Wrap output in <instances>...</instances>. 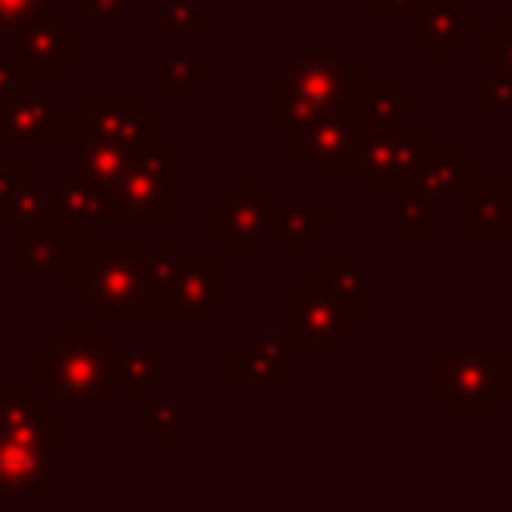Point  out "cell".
I'll return each instance as SVG.
<instances>
[{"label":"cell","mask_w":512,"mask_h":512,"mask_svg":"<svg viewBox=\"0 0 512 512\" xmlns=\"http://www.w3.org/2000/svg\"><path fill=\"white\" fill-rule=\"evenodd\" d=\"M472 28V4L468 0H436L420 16V36H416V56L444 60L456 52L460 40H468Z\"/></svg>","instance_id":"d6986e66"},{"label":"cell","mask_w":512,"mask_h":512,"mask_svg":"<svg viewBox=\"0 0 512 512\" xmlns=\"http://www.w3.org/2000/svg\"><path fill=\"white\" fill-rule=\"evenodd\" d=\"M364 60L360 56H328L324 40L312 36L304 56L268 80V120L276 132H292L316 116L352 108L360 100Z\"/></svg>","instance_id":"6da1fadb"},{"label":"cell","mask_w":512,"mask_h":512,"mask_svg":"<svg viewBox=\"0 0 512 512\" xmlns=\"http://www.w3.org/2000/svg\"><path fill=\"white\" fill-rule=\"evenodd\" d=\"M288 332H256L244 348L232 352V384L240 388H284L292 380L288 368Z\"/></svg>","instance_id":"5bb4252c"},{"label":"cell","mask_w":512,"mask_h":512,"mask_svg":"<svg viewBox=\"0 0 512 512\" xmlns=\"http://www.w3.org/2000/svg\"><path fill=\"white\" fill-rule=\"evenodd\" d=\"M4 424H8V416H4V404H0V432H4Z\"/></svg>","instance_id":"60d3db41"},{"label":"cell","mask_w":512,"mask_h":512,"mask_svg":"<svg viewBox=\"0 0 512 512\" xmlns=\"http://www.w3.org/2000/svg\"><path fill=\"white\" fill-rule=\"evenodd\" d=\"M504 248H508V256H512V224H508V236H504Z\"/></svg>","instance_id":"ab89813d"},{"label":"cell","mask_w":512,"mask_h":512,"mask_svg":"<svg viewBox=\"0 0 512 512\" xmlns=\"http://www.w3.org/2000/svg\"><path fill=\"white\" fill-rule=\"evenodd\" d=\"M108 324L100 328H52V340L36 348L32 372L36 384H44L56 400L68 404H92L100 400L108 380Z\"/></svg>","instance_id":"7a4b0ae2"},{"label":"cell","mask_w":512,"mask_h":512,"mask_svg":"<svg viewBox=\"0 0 512 512\" xmlns=\"http://www.w3.org/2000/svg\"><path fill=\"white\" fill-rule=\"evenodd\" d=\"M512 224V184H472L468 192V236L504 240Z\"/></svg>","instance_id":"d4e9b609"},{"label":"cell","mask_w":512,"mask_h":512,"mask_svg":"<svg viewBox=\"0 0 512 512\" xmlns=\"http://www.w3.org/2000/svg\"><path fill=\"white\" fill-rule=\"evenodd\" d=\"M88 128L124 144L128 152H144L164 144V116L144 104L140 92H92L88 96Z\"/></svg>","instance_id":"ba28073f"},{"label":"cell","mask_w":512,"mask_h":512,"mask_svg":"<svg viewBox=\"0 0 512 512\" xmlns=\"http://www.w3.org/2000/svg\"><path fill=\"white\" fill-rule=\"evenodd\" d=\"M36 84V68L16 52V56H0V100H12L16 92H28Z\"/></svg>","instance_id":"d6a6232c"},{"label":"cell","mask_w":512,"mask_h":512,"mask_svg":"<svg viewBox=\"0 0 512 512\" xmlns=\"http://www.w3.org/2000/svg\"><path fill=\"white\" fill-rule=\"evenodd\" d=\"M52 8V0H0V36L12 32L20 36L24 28H32L36 20H44Z\"/></svg>","instance_id":"4dcf8cb0"},{"label":"cell","mask_w":512,"mask_h":512,"mask_svg":"<svg viewBox=\"0 0 512 512\" xmlns=\"http://www.w3.org/2000/svg\"><path fill=\"white\" fill-rule=\"evenodd\" d=\"M416 188H424L432 200H444V196H456L472 184V152L460 148V144H436L424 164L416 168L412 176Z\"/></svg>","instance_id":"ffe728a7"},{"label":"cell","mask_w":512,"mask_h":512,"mask_svg":"<svg viewBox=\"0 0 512 512\" xmlns=\"http://www.w3.org/2000/svg\"><path fill=\"white\" fill-rule=\"evenodd\" d=\"M416 104H420L416 92H404L400 80H396L392 72H380L376 88H372V92H360V100H356L360 132H364V136H372V132H388V128H396V120H400L404 112H412Z\"/></svg>","instance_id":"cb8c5ba5"},{"label":"cell","mask_w":512,"mask_h":512,"mask_svg":"<svg viewBox=\"0 0 512 512\" xmlns=\"http://www.w3.org/2000/svg\"><path fill=\"white\" fill-rule=\"evenodd\" d=\"M36 180L32 164H0V216L12 208V200Z\"/></svg>","instance_id":"e575fe53"},{"label":"cell","mask_w":512,"mask_h":512,"mask_svg":"<svg viewBox=\"0 0 512 512\" xmlns=\"http://www.w3.org/2000/svg\"><path fill=\"white\" fill-rule=\"evenodd\" d=\"M68 144H72V172L68 176L88 184V188H96V192H104V200L120 184V176L128 172V164L136 156L124 144H116L108 136H96L88 124L84 128H68Z\"/></svg>","instance_id":"4fadbf2b"},{"label":"cell","mask_w":512,"mask_h":512,"mask_svg":"<svg viewBox=\"0 0 512 512\" xmlns=\"http://www.w3.org/2000/svg\"><path fill=\"white\" fill-rule=\"evenodd\" d=\"M160 368H164V352L160 348H148V344L108 348V380L120 388L124 404H140Z\"/></svg>","instance_id":"603a6c76"},{"label":"cell","mask_w":512,"mask_h":512,"mask_svg":"<svg viewBox=\"0 0 512 512\" xmlns=\"http://www.w3.org/2000/svg\"><path fill=\"white\" fill-rule=\"evenodd\" d=\"M436 0H376V16L380 20H416L420 24V16L432 8Z\"/></svg>","instance_id":"d590c367"},{"label":"cell","mask_w":512,"mask_h":512,"mask_svg":"<svg viewBox=\"0 0 512 512\" xmlns=\"http://www.w3.org/2000/svg\"><path fill=\"white\" fill-rule=\"evenodd\" d=\"M108 220H176L180 216V148L156 144L132 156L128 172L104 200Z\"/></svg>","instance_id":"5b68a950"},{"label":"cell","mask_w":512,"mask_h":512,"mask_svg":"<svg viewBox=\"0 0 512 512\" xmlns=\"http://www.w3.org/2000/svg\"><path fill=\"white\" fill-rule=\"evenodd\" d=\"M344 336H348L344 312L328 296L320 272H312L304 288L288 296V344L292 348H340Z\"/></svg>","instance_id":"8fae6325"},{"label":"cell","mask_w":512,"mask_h":512,"mask_svg":"<svg viewBox=\"0 0 512 512\" xmlns=\"http://www.w3.org/2000/svg\"><path fill=\"white\" fill-rule=\"evenodd\" d=\"M72 128L68 108L52 92H16L0 104V148H52L56 136Z\"/></svg>","instance_id":"9c48e42d"},{"label":"cell","mask_w":512,"mask_h":512,"mask_svg":"<svg viewBox=\"0 0 512 512\" xmlns=\"http://www.w3.org/2000/svg\"><path fill=\"white\" fill-rule=\"evenodd\" d=\"M180 428H184L180 400H148L144 404V420H140L144 440H180Z\"/></svg>","instance_id":"f1b7e54d"},{"label":"cell","mask_w":512,"mask_h":512,"mask_svg":"<svg viewBox=\"0 0 512 512\" xmlns=\"http://www.w3.org/2000/svg\"><path fill=\"white\" fill-rule=\"evenodd\" d=\"M68 288H72L76 296H88V292H92V276H88V272H68Z\"/></svg>","instance_id":"f35d334b"},{"label":"cell","mask_w":512,"mask_h":512,"mask_svg":"<svg viewBox=\"0 0 512 512\" xmlns=\"http://www.w3.org/2000/svg\"><path fill=\"white\" fill-rule=\"evenodd\" d=\"M20 56L36 68V76H68L72 72V24L44 16L20 36Z\"/></svg>","instance_id":"ac0fdd59"},{"label":"cell","mask_w":512,"mask_h":512,"mask_svg":"<svg viewBox=\"0 0 512 512\" xmlns=\"http://www.w3.org/2000/svg\"><path fill=\"white\" fill-rule=\"evenodd\" d=\"M160 36L196 40L200 36V0H160Z\"/></svg>","instance_id":"f546056e"},{"label":"cell","mask_w":512,"mask_h":512,"mask_svg":"<svg viewBox=\"0 0 512 512\" xmlns=\"http://www.w3.org/2000/svg\"><path fill=\"white\" fill-rule=\"evenodd\" d=\"M0 224H12L16 240H28V236H40V232L60 228V224H56V192H52V184L32 180V184L12 200V208L0 216Z\"/></svg>","instance_id":"4316f807"},{"label":"cell","mask_w":512,"mask_h":512,"mask_svg":"<svg viewBox=\"0 0 512 512\" xmlns=\"http://www.w3.org/2000/svg\"><path fill=\"white\" fill-rule=\"evenodd\" d=\"M52 436L36 428L0 432V496H28V492H56L52 480Z\"/></svg>","instance_id":"30bf717a"},{"label":"cell","mask_w":512,"mask_h":512,"mask_svg":"<svg viewBox=\"0 0 512 512\" xmlns=\"http://www.w3.org/2000/svg\"><path fill=\"white\" fill-rule=\"evenodd\" d=\"M488 104H492V108H504V112H512V80H508V76H492V92H488Z\"/></svg>","instance_id":"74e56055"},{"label":"cell","mask_w":512,"mask_h":512,"mask_svg":"<svg viewBox=\"0 0 512 512\" xmlns=\"http://www.w3.org/2000/svg\"><path fill=\"white\" fill-rule=\"evenodd\" d=\"M504 308H508V312H512V296H508V300H504Z\"/></svg>","instance_id":"b9f144b4"},{"label":"cell","mask_w":512,"mask_h":512,"mask_svg":"<svg viewBox=\"0 0 512 512\" xmlns=\"http://www.w3.org/2000/svg\"><path fill=\"white\" fill-rule=\"evenodd\" d=\"M16 276H68L72 272V236L64 232H40L20 240V256L12 260Z\"/></svg>","instance_id":"484cf974"},{"label":"cell","mask_w":512,"mask_h":512,"mask_svg":"<svg viewBox=\"0 0 512 512\" xmlns=\"http://www.w3.org/2000/svg\"><path fill=\"white\" fill-rule=\"evenodd\" d=\"M0 104H4V100H0Z\"/></svg>","instance_id":"ee69618b"},{"label":"cell","mask_w":512,"mask_h":512,"mask_svg":"<svg viewBox=\"0 0 512 512\" xmlns=\"http://www.w3.org/2000/svg\"><path fill=\"white\" fill-rule=\"evenodd\" d=\"M488 48H492V76L512 80V20H492Z\"/></svg>","instance_id":"836d02e7"},{"label":"cell","mask_w":512,"mask_h":512,"mask_svg":"<svg viewBox=\"0 0 512 512\" xmlns=\"http://www.w3.org/2000/svg\"><path fill=\"white\" fill-rule=\"evenodd\" d=\"M396 236L400 240H428V236H436L432 196L424 188H416L412 180L396 184Z\"/></svg>","instance_id":"83f0119b"},{"label":"cell","mask_w":512,"mask_h":512,"mask_svg":"<svg viewBox=\"0 0 512 512\" xmlns=\"http://www.w3.org/2000/svg\"><path fill=\"white\" fill-rule=\"evenodd\" d=\"M164 92H196L200 88V60L196 56H168L160 68Z\"/></svg>","instance_id":"1f68e13d"},{"label":"cell","mask_w":512,"mask_h":512,"mask_svg":"<svg viewBox=\"0 0 512 512\" xmlns=\"http://www.w3.org/2000/svg\"><path fill=\"white\" fill-rule=\"evenodd\" d=\"M436 148V136L432 128H408V132H372V136H360V148H356V176L368 184V188H396L404 180L416 176V168L424 164V156Z\"/></svg>","instance_id":"52a82bcc"},{"label":"cell","mask_w":512,"mask_h":512,"mask_svg":"<svg viewBox=\"0 0 512 512\" xmlns=\"http://www.w3.org/2000/svg\"><path fill=\"white\" fill-rule=\"evenodd\" d=\"M184 244L176 236H164L156 256H148L144 264V284H140V304L136 312H172V292H176V280L184 272Z\"/></svg>","instance_id":"44dd1931"},{"label":"cell","mask_w":512,"mask_h":512,"mask_svg":"<svg viewBox=\"0 0 512 512\" xmlns=\"http://www.w3.org/2000/svg\"><path fill=\"white\" fill-rule=\"evenodd\" d=\"M52 4H68V0H52Z\"/></svg>","instance_id":"7bdbcfd3"},{"label":"cell","mask_w":512,"mask_h":512,"mask_svg":"<svg viewBox=\"0 0 512 512\" xmlns=\"http://www.w3.org/2000/svg\"><path fill=\"white\" fill-rule=\"evenodd\" d=\"M88 16L108 20V24H124L128 20V0H88Z\"/></svg>","instance_id":"8d00e7d4"},{"label":"cell","mask_w":512,"mask_h":512,"mask_svg":"<svg viewBox=\"0 0 512 512\" xmlns=\"http://www.w3.org/2000/svg\"><path fill=\"white\" fill-rule=\"evenodd\" d=\"M508 396L504 348H440L436 352V400L456 420H488L492 404Z\"/></svg>","instance_id":"3957f363"},{"label":"cell","mask_w":512,"mask_h":512,"mask_svg":"<svg viewBox=\"0 0 512 512\" xmlns=\"http://www.w3.org/2000/svg\"><path fill=\"white\" fill-rule=\"evenodd\" d=\"M320 280H324L328 296L336 300V308L344 312L348 332H356L364 324V296L380 292V276L364 272V264L356 256H332V260H324Z\"/></svg>","instance_id":"e0dca14e"},{"label":"cell","mask_w":512,"mask_h":512,"mask_svg":"<svg viewBox=\"0 0 512 512\" xmlns=\"http://www.w3.org/2000/svg\"><path fill=\"white\" fill-rule=\"evenodd\" d=\"M268 208H272V188L268 184H236L224 200L212 208V232L216 240H228L240 260L252 256L256 240L268 232Z\"/></svg>","instance_id":"7c38bea8"},{"label":"cell","mask_w":512,"mask_h":512,"mask_svg":"<svg viewBox=\"0 0 512 512\" xmlns=\"http://www.w3.org/2000/svg\"><path fill=\"white\" fill-rule=\"evenodd\" d=\"M220 296H224V272H220V264L212 256L184 260V272H180L176 292H172V316H176L180 332H192L200 324V316L216 308Z\"/></svg>","instance_id":"9a60e30c"},{"label":"cell","mask_w":512,"mask_h":512,"mask_svg":"<svg viewBox=\"0 0 512 512\" xmlns=\"http://www.w3.org/2000/svg\"><path fill=\"white\" fill-rule=\"evenodd\" d=\"M268 236L288 244V252L300 260L312 240L328 236V208L320 200H272V208H268Z\"/></svg>","instance_id":"2e32d148"},{"label":"cell","mask_w":512,"mask_h":512,"mask_svg":"<svg viewBox=\"0 0 512 512\" xmlns=\"http://www.w3.org/2000/svg\"><path fill=\"white\" fill-rule=\"evenodd\" d=\"M360 136L364 132H360L356 104L328 112V116H316V120L288 132V164L292 168H320L328 184H340L356 160Z\"/></svg>","instance_id":"8992f818"},{"label":"cell","mask_w":512,"mask_h":512,"mask_svg":"<svg viewBox=\"0 0 512 512\" xmlns=\"http://www.w3.org/2000/svg\"><path fill=\"white\" fill-rule=\"evenodd\" d=\"M144 240L140 236H92L88 240V276L92 292L84 296L88 308L108 324V332H120L128 312L140 304L144 284Z\"/></svg>","instance_id":"277c9868"},{"label":"cell","mask_w":512,"mask_h":512,"mask_svg":"<svg viewBox=\"0 0 512 512\" xmlns=\"http://www.w3.org/2000/svg\"><path fill=\"white\" fill-rule=\"evenodd\" d=\"M56 192V224L72 236V240H92L96 236V224L108 220V208H104V192L80 184V180H64V184H52Z\"/></svg>","instance_id":"7402d4cb"}]
</instances>
